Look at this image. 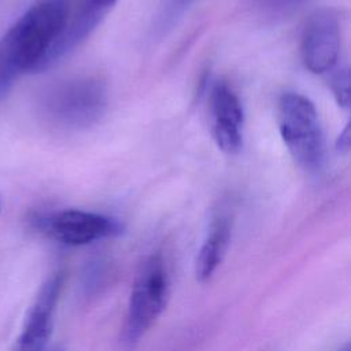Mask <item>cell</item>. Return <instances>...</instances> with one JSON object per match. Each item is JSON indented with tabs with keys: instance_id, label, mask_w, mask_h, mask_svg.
Instances as JSON below:
<instances>
[{
	"instance_id": "cell-1",
	"label": "cell",
	"mask_w": 351,
	"mask_h": 351,
	"mask_svg": "<svg viewBox=\"0 0 351 351\" xmlns=\"http://www.w3.org/2000/svg\"><path fill=\"white\" fill-rule=\"evenodd\" d=\"M67 18V0H41L32 5L0 40V81L11 86L19 74L36 71Z\"/></svg>"
},
{
	"instance_id": "cell-2",
	"label": "cell",
	"mask_w": 351,
	"mask_h": 351,
	"mask_svg": "<svg viewBox=\"0 0 351 351\" xmlns=\"http://www.w3.org/2000/svg\"><path fill=\"white\" fill-rule=\"evenodd\" d=\"M107 107L106 85L93 77H74L51 85L43 95L44 115L58 126L88 128L96 123Z\"/></svg>"
},
{
	"instance_id": "cell-3",
	"label": "cell",
	"mask_w": 351,
	"mask_h": 351,
	"mask_svg": "<svg viewBox=\"0 0 351 351\" xmlns=\"http://www.w3.org/2000/svg\"><path fill=\"white\" fill-rule=\"evenodd\" d=\"M281 137L295 159L307 171H317L325 160V140L314 104L303 95L287 92L278 101Z\"/></svg>"
},
{
	"instance_id": "cell-4",
	"label": "cell",
	"mask_w": 351,
	"mask_h": 351,
	"mask_svg": "<svg viewBox=\"0 0 351 351\" xmlns=\"http://www.w3.org/2000/svg\"><path fill=\"white\" fill-rule=\"evenodd\" d=\"M170 296V277L166 262L159 254L147 258L132 285L128 303L123 337L134 344L144 336L165 311Z\"/></svg>"
},
{
	"instance_id": "cell-5",
	"label": "cell",
	"mask_w": 351,
	"mask_h": 351,
	"mask_svg": "<svg viewBox=\"0 0 351 351\" xmlns=\"http://www.w3.org/2000/svg\"><path fill=\"white\" fill-rule=\"evenodd\" d=\"M38 223L56 241L74 247L115 237L123 232L118 219L84 210L58 211L40 218Z\"/></svg>"
},
{
	"instance_id": "cell-6",
	"label": "cell",
	"mask_w": 351,
	"mask_h": 351,
	"mask_svg": "<svg viewBox=\"0 0 351 351\" xmlns=\"http://www.w3.org/2000/svg\"><path fill=\"white\" fill-rule=\"evenodd\" d=\"M340 52V23L330 8L313 12L302 32L300 53L307 70L314 74L333 70Z\"/></svg>"
},
{
	"instance_id": "cell-7",
	"label": "cell",
	"mask_w": 351,
	"mask_h": 351,
	"mask_svg": "<svg viewBox=\"0 0 351 351\" xmlns=\"http://www.w3.org/2000/svg\"><path fill=\"white\" fill-rule=\"evenodd\" d=\"M210 130L217 147L234 155L243 147L244 114L239 96L222 81L213 85L208 99Z\"/></svg>"
},
{
	"instance_id": "cell-8",
	"label": "cell",
	"mask_w": 351,
	"mask_h": 351,
	"mask_svg": "<svg viewBox=\"0 0 351 351\" xmlns=\"http://www.w3.org/2000/svg\"><path fill=\"white\" fill-rule=\"evenodd\" d=\"M117 0H77V5L73 16L64 25V29L56 43L51 47L37 71H41L60 58L73 51L74 47L81 44L104 19V16L114 7Z\"/></svg>"
},
{
	"instance_id": "cell-9",
	"label": "cell",
	"mask_w": 351,
	"mask_h": 351,
	"mask_svg": "<svg viewBox=\"0 0 351 351\" xmlns=\"http://www.w3.org/2000/svg\"><path fill=\"white\" fill-rule=\"evenodd\" d=\"M62 274H55L41 287L18 340L16 351H48L53 314L62 289Z\"/></svg>"
},
{
	"instance_id": "cell-10",
	"label": "cell",
	"mask_w": 351,
	"mask_h": 351,
	"mask_svg": "<svg viewBox=\"0 0 351 351\" xmlns=\"http://www.w3.org/2000/svg\"><path fill=\"white\" fill-rule=\"evenodd\" d=\"M230 241V223L228 217L214 219L203 240L195 261V274L199 281H207L221 265Z\"/></svg>"
},
{
	"instance_id": "cell-11",
	"label": "cell",
	"mask_w": 351,
	"mask_h": 351,
	"mask_svg": "<svg viewBox=\"0 0 351 351\" xmlns=\"http://www.w3.org/2000/svg\"><path fill=\"white\" fill-rule=\"evenodd\" d=\"M329 85L332 93L343 108L350 107V71L347 67H340L333 70L329 77Z\"/></svg>"
},
{
	"instance_id": "cell-12",
	"label": "cell",
	"mask_w": 351,
	"mask_h": 351,
	"mask_svg": "<svg viewBox=\"0 0 351 351\" xmlns=\"http://www.w3.org/2000/svg\"><path fill=\"white\" fill-rule=\"evenodd\" d=\"M193 0H169L167 5L160 16L162 21V27L171 25L174 21H177L180 18L181 14H184V11L191 5Z\"/></svg>"
},
{
	"instance_id": "cell-13",
	"label": "cell",
	"mask_w": 351,
	"mask_h": 351,
	"mask_svg": "<svg viewBox=\"0 0 351 351\" xmlns=\"http://www.w3.org/2000/svg\"><path fill=\"white\" fill-rule=\"evenodd\" d=\"M300 1H303V0H261L262 4H265V5L270 7V8H280V10L296 5Z\"/></svg>"
},
{
	"instance_id": "cell-14",
	"label": "cell",
	"mask_w": 351,
	"mask_h": 351,
	"mask_svg": "<svg viewBox=\"0 0 351 351\" xmlns=\"http://www.w3.org/2000/svg\"><path fill=\"white\" fill-rule=\"evenodd\" d=\"M336 148L339 152H346L350 148V128L346 126V129L340 133L339 138H337V144Z\"/></svg>"
},
{
	"instance_id": "cell-15",
	"label": "cell",
	"mask_w": 351,
	"mask_h": 351,
	"mask_svg": "<svg viewBox=\"0 0 351 351\" xmlns=\"http://www.w3.org/2000/svg\"><path fill=\"white\" fill-rule=\"evenodd\" d=\"M339 351H350V347H348V344H346L343 348H340Z\"/></svg>"
},
{
	"instance_id": "cell-16",
	"label": "cell",
	"mask_w": 351,
	"mask_h": 351,
	"mask_svg": "<svg viewBox=\"0 0 351 351\" xmlns=\"http://www.w3.org/2000/svg\"><path fill=\"white\" fill-rule=\"evenodd\" d=\"M48 351H63L60 348H48Z\"/></svg>"
}]
</instances>
